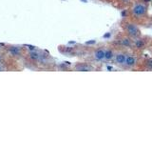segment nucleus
Instances as JSON below:
<instances>
[{
  "label": "nucleus",
  "instance_id": "nucleus-1",
  "mask_svg": "<svg viewBox=\"0 0 152 143\" xmlns=\"http://www.w3.org/2000/svg\"><path fill=\"white\" fill-rule=\"evenodd\" d=\"M149 9L150 0H132L128 8L125 10V18L140 27L149 28L152 26V15Z\"/></svg>",
  "mask_w": 152,
  "mask_h": 143
},
{
  "label": "nucleus",
  "instance_id": "nucleus-2",
  "mask_svg": "<svg viewBox=\"0 0 152 143\" xmlns=\"http://www.w3.org/2000/svg\"><path fill=\"white\" fill-rule=\"evenodd\" d=\"M104 52H106V44L87 45L83 60H88L97 66L102 65L104 63Z\"/></svg>",
  "mask_w": 152,
  "mask_h": 143
},
{
  "label": "nucleus",
  "instance_id": "nucleus-3",
  "mask_svg": "<svg viewBox=\"0 0 152 143\" xmlns=\"http://www.w3.org/2000/svg\"><path fill=\"white\" fill-rule=\"evenodd\" d=\"M120 27L122 29V32H125L126 35H128L131 38V39H135V38L139 37L142 35L140 26H138L134 22L128 20V19L125 17L121 20Z\"/></svg>",
  "mask_w": 152,
  "mask_h": 143
},
{
  "label": "nucleus",
  "instance_id": "nucleus-4",
  "mask_svg": "<svg viewBox=\"0 0 152 143\" xmlns=\"http://www.w3.org/2000/svg\"><path fill=\"white\" fill-rule=\"evenodd\" d=\"M151 40H152L151 36L142 35L141 36L133 39L130 51L137 52V54H140V55H144V52L148 50Z\"/></svg>",
  "mask_w": 152,
  "mask_h": 143
},
{
  "label": "nucleus",
  "instance_id": "nucleus-5",
  "mask_svg": "<svg viewBox=\"0 0 152 143\" xmlns=\"http://www.w3.org/2000/svg\"><path fill=\"white\" fill-rule=\"evenodd\" d=\"M142 55H140V54H137V52H134L132 51H129L123 70H126V71H137V70H139Z\"/></svg>",
  "mask_w": 152,
  "mask_h": 143
},
{
  "label": "nucleus",
  "instance_id": "nucleus-6",
  "mask_svg": "<svg viewBox=\"0 0 152 143\" xmlns=\"http://www.w3.org/2000/svg\"><path fill=\"white\" fill-rule=\"evenodd\" d=\"M132 41L133 39L126 35L124 32H119L117 35L114 36L113 40L111 43L113 45H115L119 49H126V50H129L131 49L132 46Z\"/></svg>",
  "mask_w": 152,
  "mask_h": 143
},
{
  "label": "nucleus",
  "instance_id": "nucleus-7",
  "mask_svg": "<svg viewBox=\"0 0 152 143\" xmlns=\"http://www.w3.org/2000/svg\"><path fill=\"white\" fill-rule=\"evenodd\" d=\"M128 52H129V50L119 49V48H118L116 54H115V56H114V59L112 61V64L114 66L118 67V68L123 69L124 66H125Z\"/></svg>",
  "mask_w": 152,
  "mask_h": 143
},
{
  "label": "nucleus",
  "instance_id": "nucleus-8",
  "mask_svg": "<svg viewBox=\"0 0 152 143\" xmlns=\"http://www.w3.org/2000/svg\"><path fill=\"white\" fill-rule=\"evenodd\" d=\"M72 69L77 72H92V71H96L98 68L97 65L91 63V62H89L88 60H83V61L76 62L73 65Z\"/></svg>",
  "mask_w": 152,
  "mask_h": 143
},
{
  "label": "nucleus",
  "instance_id": "nucleus-9",
  "mask_svg": "<svg viewBox=\"0 0 152 143\" xmlns=\"http://www.w3.org/2000/svg\"><path fill=\"white\" fill-rule=\"evenodd\" d=\"M118 48L113 45L111 42L106 44V52H104V64H112L114 56Z\"/></svg>",
  "mask_w": 152,
  "mask_h": 143
},
{
  "label": "nucleus",
  "instance_id": "nucleus-10",
  "mask_svg": "<svg viewBox=\"0 0 152 143\" xmlns=\"http://www.w3.org/2000/svg\"><path fill=\"white\" fill-rule=\"evenodd\" d=\"M139 71H147L152 72V56H142Z\"/></svg>",
  "mask_w": 152,
  "mask_h": 143
},
{
  "label": "nucleus",
  "instance_id": "nucleus-11",
  "mask_svg": "<svg viewBox=\"0 0 152 143\" xmlns=\"http://www.w3.org/2000/svg\"><path fill=\"white\" fill-rule=\"evenodd\" d=\"M132 0H114L111 6L117 10H121V11H125L126 9L128 8V6L131 4Z\"/></svg>",
  "mask_w": 152,
  "mask_h": 143
},
{
  "label": "nucleus",
  "instance_id": "nucleus-12",
  "mask_svg": "<svg viewBox=\"0 0 152 143\" xmlns=\"http://www.w3.org/2000/svg\"><path fill=\"white\" fill-rule=\"evenodd\" d=\"M98 1H100V2H103V3H104V4H109V5H112V3H113L114 0H98Z\"/></svg>",
  "mask_w": 152,
  "mask_h": 143
},
{
  "label": "nucleus",
  "instance_id": "nucleus-13",
  "mask_svg": "<svg viewBox=\"0 0 152 143\" xmlns=\"http://www.w3.org/2000/svg\"><path fill=\"white\" fill-rule=\"evenodd\" d=\"M148 51L149 52H150V55H152V40H151V42H150V45H149V47H148Z\"/></svg>",
  "mask_w": 152,
  "mask_h": 143
},
{
  "label": "nucleus",
  "instance_id": "nucleus-14",
  "mask_svg": "<svg viewBox=\"0 0 152 143\" xmlns=\"http://www.w3.org/2000/svg\"><path fill=\"white\" fill-rule=\"evenodd\" d=\"M0 71H4V68H3L1 65H0Z\"/></svg>",
  "mask_w": 152,
  "mask_h": 143
},
{
  "label": "nucleus",
  "instance_id": "nucleus-15",
  "mask_svg": "<svg viewBox=\"0 0 152 143\" xmlns=\"http://www.w3.org/2000/svg\"><path fill=\"white\" fill-rule=\"evenodd\" d=\"M150 7H151V9H152V0H150Z\"/></svg>",
  "mask_w": 152,
  "mask_h": 143
},
{
  "label": "nucleus",
  "instance_id": "nucleus-16",
  "mask_svg": "<svg viewBox=\"0 0 152 143\" xmlns=\"http://www.w3.org/2000/svg\"><path fill=\"white\" fill-rule=\"evenodd\" d=\"M1 58H2V56H1V55H0V61H1Z\"/></svg>",
  "mask_w": 152,
  "mask_h": 143
}]
</instances>
